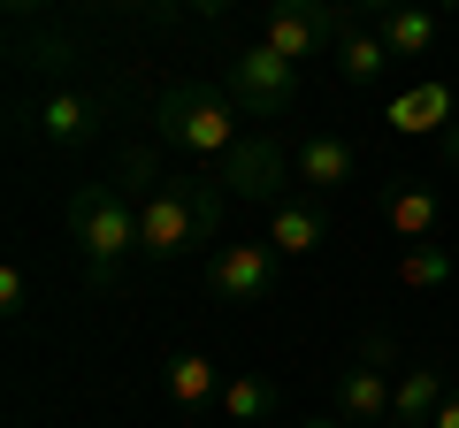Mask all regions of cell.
Listing matches in <instances>:
<instances>
[{"mask_svg": "<svg viewBox=\"0 0 459 428\" xmlns=\"http://www.w3.org/2000/svg\"><path fill=\"white\" fill-rule=\"evenodd\" d=\"M230 99H238L253 123H283L299 107V62H283L268 39L238 47V54H230Z\"/></svg>", "mask_w": 459, "mask_h": 428, "instance_id": "obj_5", "label": "cell"}, {"mask_svg": "<svg viewBox=\"0 0 459 428\" xmlns=\"http://www.w3.org/2000/svg\"><path fill=\"white\" fill-rule=\"evenodd\" d=\"M238 0H192V16H230Z\"/></svg>", "mask_w": 459, "mask_h": 428, "instance_id": "obj_27", "label": "cell"}, {"mask_svg": "<svg viewBox=\"0 0 459 428\" xmlns=\"http://www.w3.org/2000/svg\"><path fill=\"white\" fill-rule=\"evenodd\" d=\"M16 69L23 77H47V84H69V39L62 31H47V39H16Z\"/></svg>", "mask_w": 459, "mask_h": 428, "instance_id": "obj_20", "label": "cell"}, {"mask_svg": "<svg viewBox=\"0 0 459 428\" xmlns=\"http://www.w3.org/2000/svg\"><path fill=\"white\" fill-rule=\"evenodd\" d=\"M383 123H391L398 138H444L452 131V84H437V77L406 84V92L383 107Z\"/></svg>", "mask_w": 459, "mask_h": 428, "instance_id": "obj_11", "label": "cell"}, {"mask_svg": "<svg viewBox=\"0 0 459 428\" xmlns=\"http://www.w3.org/2000/svg\"><path fill=\"white\" fill-rule=\"evenodd\" d=\"M383 222H391L406 245H429V237L444 230V199L429 192V184H413V176H398L391 192H383Z\"/></svg>", "mask_w": 459, "mask_h": 428, "instance_id": "obj_15", "label": "cell"}, {"mask_svg": "<svg viewBox=\"0 0 459 428\" xmlns=\"http://www.w3.org/2000/svg\"><path fill=\"white\" fill-rule=\"evenodd\" d=\"M299 428H344V421H337V413H322V421H299Z\"/></svg>", "mask_w": 459, "mask_h": 428, "instance_id": "obj_28", "label": "cell"}, {"mask_svg": "<svg viewBox=\"0 0 459 428\" xmlns=\"http://www.w3.org/2000/svg\"><path fill=\"white\" fill-rule=\"evenodd\" d=\"M391 360H398L391 337H360L352 367L337 375V421H344V428H383V421H391V398H398Z\"/></svg>", "mask_w": 459, "mask_h": 428, "instance_id": "obj_6", "label": "cell"}, {"mask_svg": "<svg viewBox=\"0 0 459 428\" xmlns=\"http://www.w3.org/2000/svg\"><path fill=\"white\" fill-rule=\"evenodd\" d=\"M429 428H459V382L444 390V406H437V421H429Z\"/></svg>", "mask_w": 459, "mask_h": 428, "instance_id": "obj_23", "label": "cell"}, {"mask_svg": "<svg viewBox=\"0 0 459 428\" xmlns=\"http://www.w3.org/2000/svg\"><path fill=\"white\" fill-rule=\"evenodd\" d=\"M337 77L352 84V92H376V84L391 77V47H383V31H376L368 16L344 23V39H337Z\"/></svg>", "mask_w": 459, "mask_h": 428, "instance_id": "obj_14", "label": "cell"}, {"mask_svg": "<svg viewBox=\"0 0 459 428\" xmlns=\"http://www.w3.org/2000/svg\"><path fill=\"white\" fill-rule=\"evenodd\" d=\"M352 8L344 0H261V39L283 62H314V54H337Z\"/></svg>", "mask_w": 459, "mask_h": 428, "instance_id": "obj_4", "label": "cell"}, {"mask_svg": "<svg viewBox=\"0 0 459 428\" xmlns=\"http://www.w3.org/2000/svg\"><path fill=\"white\" fill-rule=\"evenodd\" d=\"M437 8H459V0H437Z\"/></svg>", "mask_w": 459, "mask_h": 428, "instance_id": "obj_29", "label": "cell"}, {"mask_svg": "<svg viewBox=\"0 0 459 428\" xmlns=\"http://www.w3.org/2000/svg\"><path fill=\"white\" fill-rule=\"evenodd\" d=\"M39 138L54 153L100 146L108 138V92H92V84H47V99H39Z\"/></svg>", "mask_w": 459, "mask_h": 428, "instance_id": "obj_8", "label": "cell"}, {"mask_svg": "<svg viewBox=\"0 0 459 428\" xmlns=\"http://www.w3.org/2000/svg\"><path fill=\"white\" fill-rule=\"evenodd\" d=\"M222 367L207 360V352H169L161 360V390H169V406H184V413H207V406H222Z\"/></svg>", "mask_w": 459, "mask_h": 428, "instance_id": "obj_13", "label": "cell"}, {"mask_svg": "<svg viewBox=\"0 0 459 428\" xmlns=\"http://www.w3.org/2000/svg\"><path fill=\"white\" fill-rule=\"evenodd\" d=\"M214 176L230 184V199H246V207H276L283 199V184H291V161H283V146L276 138H246V146L230 153Z\"/></svg>", "mask_w": 459, "mask_h": 428, "instance_id": "obj_9", "label": "cell"}, {"mask_svg": "<svg viewBox=\"0 0 459 428\" xmlns=\"http://www.w3.org/2000/svg\"><path fill=\"white\" fill-rule=\"evenodd\" d=\"M352 176H360V153H352V138H337V131L299 138L291 184H299L307 199H337V192H352Z\"/></svg>", "mask_w": 459, "mask_h": 428, "instance_id": "obj_10", "label": "cell"}, {"mask_svg": "<svg viewBox=\"0 0 459 428\" xmlns=\"http://www.w3.org/2000/svg\"><path fill=\"white\" fill-rule=\"evenodd\" d=\"M69 245H77V261H84V291L92 298L123 291V268L138 261V192L123 176L77 184V192H69Z\"/></svg>", "mask_w": 459, "mask_h": 428, "instance_id": "obj_2", "label": "cell"}, {"mask_svg": "<svg viewBox=\"0 0 459 428\" xmlns=\"http://www.w3.org/2000/svg\"><path fill=\"white\" fill-rule=\"evenodd\" d=\"M376 31H383V47H391V62H429L437 39H444V23H437V8H421V0H398L391 16H376Z\"/></svg>", "mask_w": 459, "mask_h": 428, "instance_id": "obj_16", "label": "cell"}, {"mask_svg": "<svg viewBox=\"0 0 459 428\" xmlns=\"http://www.w3.org/2000/svg\"><path fill=\"white\" fill-rule=\"evenodd\" d=\"M115 176L138 192V261L169 268V261H192L199 245H222V222H230V184L214 168H177L161 176V153L131 146Z\"/></svg>", "mask_w": 459, "mask_h": 428, "instance_id": "obj_1", "label": "cell"}, {"mask_svg": "<svg viewBox=\"0 0 459 428\" xmlns=\"http://www.w3.org/2000/svg\"><path fill=\"white\" fill-rule=\"evenodd\" d=\"M230 107H238V99L214 92V84H169L161 107H153V131H161V146H177L192 168H222L230 153L246 146V131L230 123Z\"/></svg>", "mask_w": 459, "mask_h": 428, "instance_id": "obj_3", "label": "cell"}, {"mask_svg": "<svg viewBox=\"0 0 459 428\" xmlns=\"http://www.w3.org/2000/svg\"><path fill=\"white\" fill-rule=\"evenodd\" d=\"M268 245L291 253V261L322 253V245H329V214H322V199H307V192L276 199V207H268Z\"/></svg>", "mask_w": 459, "mask_h": 428, "instance_id": "obj_12", "label": "cell"}, {"mask_svg": "<svg viewBox=\"0 0 459 428\" xmlns=\"http://www.w3.org/2000/svg\"><path fill=\"white\" fill-rule=\"evenodd\" d=\"M0 8H8V16H16V23H31L39 8H47V0H0Z\"/></svg>", "mask_w": 459, "mask_h": 428, "instance_id": "obj_25", "label": "cell"}, {"mask_svg": "<svg viewBox=\"0 0 459 428\" xmlns=\"http://www.w3.org/2000/svg\"><path fill=\"white\" fill-rule=\"evenodd\" d=\"M276 283H283V268H276L268 237H230V245L207 253V291L230 298V306H268Z\"/></svg>", "mask_w": 459, "mask_h": 428, "instance_id": "obj_7", "label": "cell"}, {"mask_svg": "<svg viewBox=\"0 0 459 428\" xmlns=\"http://www.w3.org/2000/svg\"><path fill=\"white\" fill-rule=\"evenodd\" d=\"M344 8H352V16H368V23H376V16H391L398 0H344Z\"/></svg>", "mask_w": 459, "mask_h": 428, "instance_id": "obj_24", "label": "cell"}, {"mask_svg": "<svg viewBox=\"0 0 459 428\" xmlns=\"http://www.w3.org/2000/svg\"><path fill=\"white\" fill-rule=\"evenodd\" d=\"M214 413H222L230 428H261V421H276V413H283V390H276L268 375H230Z\"/></svg>", "mask_w": 459, "mask_h": 428, "instance_id": "obj_18", "label": "cell"}, {"mask_svg": "<svg viewBox=\"0 0 459 428\" xmlns=\"http://www.w3.org/2000/svg\"><path fill=\"white\" fill-rule=\"evenodd\" d=\"M444 367H429V360H413V367H398V398H391V421L383 428H429L437 421V406H444Z\"/></svg>", "mask_w": 459, "mask_h": 428, "instance_id": "obj_17", "label": "cell"}, {"mask_svg": "<svg viewBox=\"0 0 459 428\" xmlns=\"http://www.w3.org/2000/svg\"><path fill=\"white\" fill-rule=\"evenodd\" d=\"M452 276H459V261H452V245H437V237L398 253V283H406V291H444Z\"/></svg>", "mask_w": 459, "mask_h": 428, "instance_id": "obj_19", "label": "cell"}, {"mask_svg": "<svg viewBox=\"0 0 459 428\" xmlns=\"http://www.w3.org/2000/svg\"><path fill=\"white\" fill-rule=\"evenodd\" d=\"M108 8H131L146 23H177V0H108Z\"/></svg>", "mask_w": 459, "mask_h": 428, "instance_id": "obj_22", "label": "cell"}, {"mask_svg": "<svg viewBox=\"0 0 459 428\" xmlns=\"http://www.w3.org/2000/svg\"><path fill=\"white\" fill-rule=\"evenodd\" d=\"M444 168H452V176H459V123H452V131H444Z\"/></svg>", "mask_w": 459, "mask_h": 428, "instance_id": "obj_26", "label": "cell"}, {"mask_svg": "<svg viewBox=\"0 0 459 428\" xmlns=\"http://www.w3.org/2000/svg\"><path fill=\"white\" fill-rule=\"evenodd\" d=\"M23 306H31V276H23V261H8V268H0V313L23 321Z\"/></svg>", "mask_w": 459, "mask_h": 428, "instance_id": "obj_21", "label": "cell"}]
</instances>
